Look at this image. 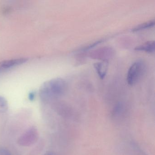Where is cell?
<instances>
[{
  "label": "cell",
  "instance_id": "6da1fadb",
  "mask_svg": "<svg viewBox=\"0 0 155 155\" xmlns=\"http://www.w3.org/2000/svg\"><path fill=\"white\" fill-rule=\"evenodd\" d=\"M67 84L64 80L56 78L45 82L41 87L39 95L44 101H48L64 94L67 90Z\"/></svg>",
  "mask_w": 155,
  "mask_h": 155
},
{
  "label": "cell",
  "instance_id": "7a4b0ae2",
  "mask_svg": "<svg viewBox=\"0 0 155 155\" xmlns=\"http://www.w3.org/2000/svg\"><path fill=\"white\" fill-rule=\"evenodd\" d=\"M146 71V65L144 61L138 60L134 62L128 71L127 80L128 85H136L142 78Z\"/></svg>",
  "mask_w": 155,
  "mask_h": 155
},
{
  "label": "cell",
  "instance_id": "3957f363",
  "mask_svg": "<svg viewBox=\"0 0 155 155\" xmlns=\"http://www.w3.org/2000/svg\"><path fill=\"white\" fill-rule=\"evenodd\" d=\"M39 137L38 130L32 127L23 133L18 140L19 145L22 147H29L35 144Z\"/></svg>",
  "mask_w": 155,
  "mask_h": 155
},
{
  "label": "cell",
  "instance_id": "277c9868",
  "mask_svg": "<svg viewBox=\"0 0 155 155\" xmlns=\"http://www.w3.org/2000/svg\"><path fill=\"white\" fill-rule=\"evenodd\" d=\"M28 60L26 58H21L0 61V73L25 63Z\"/></svg>",
  "mask_w": 155,
  "mask_h": 155
},
{
  "label": "cell",
  "instance_id": "5b68a950",
  "mask_svg": "<svg viewBox=\"0 0 155 155\" xmlns=\"http://www.w3.org/2000/svg\"><path fill=\"white\" fill-rule=\"evenodd\" d=\"M94 66L99 77L101 79H103L106 76L107 71L108 61L107 60H104L101 62L95 63Z\"/></svg>",
  "mask_w": 155,
  "mask_h": 155
},
{
  "label": "cell",
  "instance_id": "8992f818",
  "mask_svg": "<svg viewBox=\"0 0 155 155\" xmlns=\"http://www.w3.org/2000/svg\"><path fill=\"white\" fill-rule=\"evenodd\" d=\"M135 50L145 51L149 53H152L155 51V42L154 41H147L146 43L136 47Z\"/></svg>",
  "mask_w": 155,
  "mask_h": 155
},
{
  "label": "cell",
  "instance_id": "52a82bcc",
  "mask_svg": "<svg viewBox=\"0 0 155 155\" xmlns=\"http://www.w3.org/2000/svg\"><path fill=\"white\" fill-rule=\"evenodd\" d=\"M154 25H155V21L154 19L152 20L147 21L145 23H142V24H140V25L136 26L134 28H133L132 31L135 32V31H140L146 29L152 28V27H154Z\"/></svg>",
  "mask_w": 155,
  "mask_h": 155
},
{
  "label": "cell",
  "instance_id": "ba28073f",
  "mask_svg": "<svg viewBox=\"0 0 155 155\" xmlns=\"http://www.w3.org/2000/svg\"><path fill=\"white\" fill-rule=\"evenodd\" d=\"M8 103L5 98L0 96V112L5 113L8 110Z\"/></svg>",
  "mask_w": 155,
  "mask_h": 155
},
{
  "label": "cell",
  "instance_id": "9c48e42d",
  "mask_svg": "<svg viewBox=\"0 0 155 155\" xmlns=\"http://www.w3.org/2000/svg\"><path fill=\"white\" fill-rule=\"evenodd\" d=\"M0 155H11V154L7 149L0 147Z\"/></svg>",
  "mask_w": 155,
  "mask_h": 155
},
{
  "label": "cell",
  "instance_id": "30bf717a",
  "mask_svg": "<svg viewBox=\"0 0 155 155\" xmlns=\"http://www.w3.org/2000/svg\"><path fill=\"white\" fill-rule=\"evenodd\" d=\"M35 94L34 92H31V93H30L29 95V99L31 101H33L35 98Z\"/></svg>",
  "mask_w": 155,
  "mask_h": 155
},
{
  "label": "cell",
  "instance_id": "8fae6325",
  "mask_svg": "<svg viewBox=\"0 0 155 155\" xmlns=\"http://www.w3.org/2000/svg\"><path fill=\"white\" fill-rule=\"evenodd\" d=\"M44 155H57L56 153H54L53 152H51V151H48L47 152V153H45Z\"/></svg>",
  "mask_w": 155,
  "mask_h": 155
}]
</instances>
